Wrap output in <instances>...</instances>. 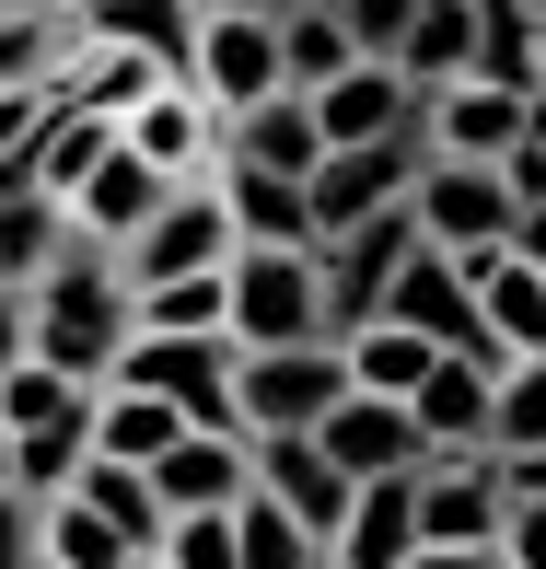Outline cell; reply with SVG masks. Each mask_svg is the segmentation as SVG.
I'll use <instances>...</instances> for the list:
<instances>
[{
    "instance_id": "1",
    "label": "cell",
    "mask_w": 546,
    "mask_h": 569,
    "mask_svg": "<svg viewBox=\"0 0 546 569\" xmlns=\"http://www.w3.org/2000/svg\"><path fill=\"white\" fill-rule=\"evenodd\" d=\"M117 349H128V279H117L106 244H82V232H70L59 268L23 279V360H47V372H70V383H93V396H106Z\"/></svg>"
},
{
    "instance_id": "2",
    "label": "cell",
    "mask_w": 546,
    "mask_h": 569,
    "mask_svg": "<svg viewBox=\"0 0 546 569\" xmlns=\"http://www.w3.org/2000/svg\"><path fill=\"white\" fill-rule=\"evenodd\" d=\"M187 93L221 128L279 93V23H268V0H198V12H187Z\"/></svg>"
},
{
    "instance_id": "3",
    "label": "cell",
    "mask_w": 546,
    "mask_h": 569,
    "mask_svg": "<svg viewBox=\"0 0 546 569\" xmlns=\"http://www.w3.org/2000/svg\"><path fill=\"white\" fill-rule=\"evenodd\" d=\"M337 396V349H232V442H315Z\"/></svg>"
},
{
    "instance_id": "4",
    "label": "cell",
    "mask_w": 546,
    "mask_h": 569,
    "mask_svg": "<svg viewBox=\"0 0 546 569\" xmlns=\"http://www.w3.org/2000/svg\"><path fill=\"white\" fill-rule=\"evenodd\" d=\"M407 232H419V256H441V268L500 256V244H546L535 221H512V198H500L488 163H419V187H407Z\"/></svg>"
},
{
    "instance_id": "5",
    "label": "cell",
    "mask_w": 546,
    "mask_h": 569,
    "mask_svg": "<svg viewBox=\"0 0 546 569\" xmlns=\"http://www.w3.org/2000/svg\"><path fill=\"white\" fill-rule=\"evenodd\" d=\"M221 338L232 349H326V291L315 256H232L221 268Z\"/></svg>"
},
{
    "instance_id": "6",
    "label": "cell",
    "mask_w": 546,
    "mask_h": 569,
    "mask_svg": "<svg viewBox=\"0 0 546 569\" xmlns=\"http://www.w3.org/2000/svg\"><path fill=\"white\" fill-rule=\"evenodd\" d=\"M419 128H396V140H373V151H326L315 174H302V221H315V244H337V232H360V221H384V210H407V187H419Z\"/></svg>"
},
{
    "instance_id": "7",
    "label": "cell",
    "mask_w": 546,
    "mask_h": 569,
    "mask_svg": "<svg viewBox=\"0 0 546 569\" xmlns=\"http://www.w3.org/2000/svg\"><path fill=\"white\" fill-rule=\"evenodd\" d=\"M106 383L163 396L187 430H232V349H221V338H128Z\"/></svg>"
},
{
    "instance_id": "8",
    "label": "cell",
    "mask_w": 546,
    "mask_h": 569,
    "mask_svg": "<svg viewBox=\"0 0 546 569\" xmlns=\"http://www.w3.org/2000/svg\"><path fill=\"white\" fill-rule=\"evenodd\" d=\"M465 315L500 360H546V244H500V256H465Z\"/></svg>"
},
{
    "instance_id": "9",
    "label": "cell",
    "mask_w": 546,
    "mask_h": 569,
    "mask_svg": "<svg viewBox=\"0 0 546 569\" xmlns=\"http://www.w3.org/2000/svg\"><path fill=\"white\" fill-rule=\"evenodd\" d=\"M221 268H232V221H221L210 187H175L163 210H151V232L117 256L128 291H163V279H221Z\"/></svg>"
},
{
    "instance_id": "10",
    "label": "cell",
    "mask_w": 546,
    "mask_h": 569,
    "mask_svg": "<svg viewBox=\"0 0 546 569\" xmlns=\"http://www.w3.org/2000/svg\"><path fill=\"white\" fill-rule=\"evenodd\" d=\"M407 523H419V547H488V535H500L488 465L477 453H430L419 477H407Z\"/></svg>"
},
{
    "instance_id": "11",
    "label": "cell",
    "mask_w": 546,
    "mask_h": 569,
    "mask_svg": "<svg viewBox=\"0 0 546 569\" xmlns=\"http://www.w3.org/2000/svg\"><path fill=\"white\" fill-rule=\"evenodd\" d=\"M117 151H140V163L163 174V187H210V163H221V117L198 106L187 82H163V93H151L140 117L117 128Z\"/></svg>"
},
{
    "instance_id": "12",
    "label": "cell",
    "mask_w": 546,
    "mask_h": 569,
    "mask_svg": "<svg viewBox=\"0 0 546 569\" xmlns=\"http://www.w3.org/2000/svg\"><path fill=\"white\" fill-rule=\"evenodd\" d=\"M315 453L337 465L349 488H373V477H419V430H407V407H384V396H337L326 407V430H315Z\"/></svg>"
},
{
    "instance_id": "13",
    "label": "cell",
    "mask_w": 546,
    "mask_h": 569,
    "mask_svg": "<svg viewBox=\"0 0 546 569\" xmlns=\"http://www.w3.org/2000/svg\"><path fill=\"white\" fill-rule=\"evenodd\" d=\"M535 106H512V93H477V82H454V93H430L419 106V151L430 163H500L512 140H535Z\"/></svg>"
},
{
    "instance_id": "14",
    "label": "cell",
    "mask_w": 546,
    "mask_h": 569,
    "mask_svg": "<svg viewBox=\"0 0 546 569\" xmlns=\"http://www.w3.org/2000/svg\"><path fill=\"white\" fill-rule=\"evenodd\" d=\"M163 198H175L163 174H151L140 151H117V140H106V163L70 187V232H82V244H106V256H128V244L151 232V210H163Z\"/></svg>"
},
{
    "instance_id": "15",
    "label": "cell",
    "mask_w": 546,
    "mask_h": 569,
    "mask_svg": "<svg viewBox=\"0 0 546 569\" xmlns=\"http://www.w3.org/2000/svg\"><path fill=\"white\" fill-rule=\"evenodd\" d=\"M465 82H477V93H512V106H546V12H535V0H477Z\"/></svg>"
},
{
    "instance_id": "16",
    "label": "cell",
    "mask_w": 546,
    "mask_h": 569,
    "mask_svg": "<svg viewBox=\"0 0 546 569\" xmlns=\"http://www.w3.org/2000/svg\"><path fill=\"white\" fill-rule=\"evenodd\" d=\"M82 59V0H0V93H47Z\"/></svg>"
},
{
    "instance_id": "17",
    "label": "cell",
    "mask_w": 546,
    "mask_h": 569,
    "mask_svg": "<svg viewBox=\"0 0 546 569\" xmlns=\"http://www.w3.org/2000/svg\"><path fill=\"white\" fill-rule=\"evenodd\" d=\"M302 117H315V151H373V140H396V128H419L396 70H349V82H326Z\"/></svg>"
},
{
    "instance_id": "18",
    "label": "cell",
    "mask_w": 546,
    "mask_h": 569,
    "mask_svg": "<svg viewBox=\"0 0 546 569\" xmlns=\"http://www.w3.org/2000/svg\"><path fill=\"white\" fill-rule=\"evenodd\" d=\"M465 47H477V0H407V36H396V82L407 106L465 82Z\"/></svg>"
},
{
    "instance_id": "19",
    "label": "cell",
    "mask_w": 546,
    "mask_h": 569,
    "mask_svg": "<svg viewBox=\"0 0 546 569\" xmlns=\"http://www.w3.org/2000/svg\"><path fill=\"white\" fill-rule=\"evenodd\" d=\"M221 163H245V174H279V187H302V174L326 163L315 151V117H302V93H268V106H245L221 128Z\"/></svg>"
},
{
    "instance_id": "20",
    "label": "cell",
    "mask_w": 546,
    "mask_h": 569,
    "mask_svg": "<svg viewBox=\"0 0 546 569\" xmlns=\"http://www.w3.org/2000/svg\"><path fill=\"white\" fill-rule=\"evenodd\" d=\"M488 372H500V360H430V383L407 396L419 453H477V430H488Z\"/></svg>"
},
{
    "instance_id": "21",
    "label": "cell",
    "mask_w": 546,
    "mask_h": 569,
    "mask_svg": "<svg viewBox=\"0 0 546 569\" xmlns=\"http://www.w3.org/2000/svg\"><path fill=\"white\" fill-rule=\"evenodd\" d=\"M151 500H163V523L175 511H232L245 500V442L232 430H187V442L151 465Z\"/></svg>"
},
{
    "instance_id": "22",
    "label": "cell",
    "mask_w": 546,
    "mask_h": 569,
    "mask_svg": "<svg viewBox=\"0 0 546 569\" xmlns=\"http://www.w3.org/2000/svg\"><path fill=\"white\" fill-rule=\"evenodd\" d=\"M268 23H279V93H302V106L360 70L349 36H337V0H268Z\"/></svg>"
},
{
    "instance_id": "23",
    "label": "cell",
    "mask_w": 546,
    "mask_h": 569,
    "mask_svg": "<svg viewBox=\"0 0 546 569\" xmlns=\"http://www.w3.org/2000/svg\"><path fill=\"white\" fill-rule=\"evenodd\" d=\"M59 500H82V511L117 535L128 558H151V547H163V500H151V477H140V465H106V453H82V477H70Z\"/></svg>"
},
{
    "instance_id": "24",
    "label": "cell",
    "mask_w": 546,
    "mask_h": 569,
    "mask_svg": "<svg viewBox=\"0 0 546 569\" xmlns=\"http://www.w3.org/2000/svg\"><path fill=\"white\" fill-rule=\"evenodd\" d=\"M407 547H419V523H407V477H373V488H349V523H337L326 569H407Z\"/></svg>"
},
{
    "instance_id": "25",
    "label": "cell",
    "mask_w": 546,
    "mask_h": 569,
    "mask_svg": "<svg viewBox=\"0 0 546 569\" xmlns=\"http://www.w3.org/2000/svg\"><path fill=\"white\" fill-rule=\"evenodd\" d=\"M430 338H407V326H360V338H337V372H349V396H384V407H407V396H419V383H430Z\"/></svg>"
},
{
    "instance_id": "26",
    "label": "cell",
    "mask_w": 546,
    "mask_h": 569,
    "mask_svg": "<svg viewBox=\"0 0 546 569\" xmlns=\"http://www.w3.org/2000/svg\"><path fill=\"white\" fill-rule=\"evenodd\" d=\"M175 442H187V419H175L163 396H128V383L93 396V453H106V465H140V477H151Z\"/></svg>"
},
{
    "instance_id": "27",
    "label": "cell",
    "mask_w": 546,
    "mask_h": 569,
    "mask_svg": "<svg viewBox=\"0 0 546 569\" xmlns=\"http://www.w3.org/2000/svg\"><path fill=\"white\" fill-rule=\"evenodd\" d=\"M477 453H546V360H500V372H488Z\"/></svg>"
},
{
    "instance_id": "28",
    "label": "cell",
    "mask_w": 546,
    "mask_h": 569,
    "mask_svg": "<svg viewBox=\"0 0 546 569\" xmlns=\"http://www.w3.org/2000/svg\"><path fill=\"white\" fill-rule=\"evenodd\" d=\"M70 419H93V383L47 372V360H23V372L0 383V442H36V430H70Z\"/></svg>"
},
{
    "instance_id": "29",
    "label": "cell",
    "mask_w": 546,
    "mask_h": 569,
    "mask_svg": "<svg viewBox=\"0 0 546 569\" xmlns=\"http://www.w3.org/2000/svg\"><path fill=\"white\" fill-rule=\"evenodd\" d=\"M128 338H221V279H163V291H128ZM232 349V338H221Z\"/></svg>"
},
{
    "instance_id": "30",
    "label": "cell",
    "mask_w": 546,
    "mask_h": 569,
    "mask_svg": "<svg viewBox=\"0 0 546 569\" xmlns=\"http://www.w3.org/2000/svg\"><path fill=\"white\" fill-rule=\"evenodd\" d=\"M59 244H70V210H47V198H0V291L47 279Z\"/></svg>"
},
{
    "instance_id": "31",
    "label": "cell",
    "mask_w": 546,
    "mask_h": 569,
    "mask_svg": "<svg viewBox=\"0 0 546 569\" xmlns=\"http://www.w3.org/2000/svg\"><path fill=\"white\" fill-rule=\"evenodd\" d=\"M232 569H326V558H315V547H302V535L245 488V500H232Z\"/></svg>"
},
{
    "instance_id": "32",
    "label": "cell",
    "mask_w": 546,
    "mask_h": 569,
    "mask_svg": "<svg viewBox=\"0 0 546 569\" xmlns=\"http://www.w3.org/2000/svg\"><path fill=\"white\" fill-rule=\"evenodd\" d=\"M151 569H232V511H175Z\"/></svg>"
},
{
    "instance_id": "33",
    "label": "cell",
    "mask_w": 546,
    "mask_h": 569,
    "mask_svg": "<svg viewBox=\"0 0 546 569\" xmlns=\"http://www.w3.org/2000/svg\"><path fill=\"white\" fill-rule=\"evenodd\" d=\"M36 523H47V500L0 488V569H36Z\"/></svg>"
},
{
    "instance_id": "34",
    "label": "cell",
    "mask_w": 546,
    "mask_h": 569,
    "mask_svg": "<svg viewBox=\"0 0 546 569\" xmlns=\"http://www.w3.org/2000/svg\"><path fill=\"white\" fill-rule=\"evenodd\" d=\"M47 117H59L47 93H0V163H12V151H36V140H47Z\"/></svg>"
},
{
    "instance_id": "35",
    "label": "cell",
    "mask_w": 546,
    "mask_h": 569,
    "mask_svg": "<svg viewBox=\"0 0 546 569\" xmlns=\"http://www.w3.org/2000/svg\"><path fill=\"white\" fill-rule=\"evenodd\" d=\"M23 372V291H0V383Z\"/></svg>"
},
{
    "instance_id": "36",
    "label": "cell",
    "mask_w": 546,
    "mask_h": 569,
    "mask_svg": "<svg viewBox=\"0 0 546 569\" xmlns=\"http://www.w3.org/2000/svg\"><path fill=\"white\" fill-rule=\"evenodd\" d=\"M407 569H500L488 547H407Z\"/></svg>"
},
{
    "instance_id": "37",
    "label": "cell",
    "mask_w": 546,
    "mask_h": 569,
    "mask_svg": "<svg viewBox=\"0 0 546 569\" xmlns=\"http://www.w3.org/2000/svg\"><path fill=\"white\" fill-rule=\"evenodd\" d=\"M0 488H12V442H0Z\"/></svg>"
},
{
    "instance_id": "38",
    "label": "cell",
    "mask_w": 546,
    "mask_h": 569,
    "mask_svg": "<svg viewBox=\"0 0 546 569\" xmlns=\"http://www.w3.org/2000/svg\"><path fill=\"white\" fill-rule=\"evenodd\" d=\"M128 569H151V558H128Z\"/></svg>"
}]
</instances>
